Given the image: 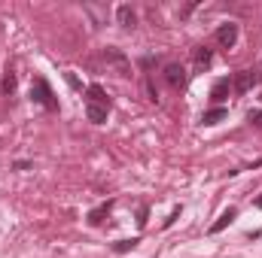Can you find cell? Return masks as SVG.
<instances>
[{"label": "cell", "mask_w": 262, "mask_h": 258, "mask_svg": "<svg viewBox=\"0 0 262 258\" xmlns=\"http://www.w3.org/2000/svg\"><path fill=\"white\" fill-rule=\"evenodd\" d=\"M137 243H140V237H131V240H119V243H116L113 249H116V252H131V249H134Z\"/></svg>", "instance_id": "cell-15"}, {"label": "cell", "mask_w": 262, "mask_h": 258, "mask_svg": "<svg viewBox=\"0 0 262 258\" xmlns=\"http://www.w3.org/2000/svg\"><path fill=\"white\" fill-rule=\"evenodd\" d=\"M192 64H195L198 73H201V70H207V67L213 64V52H210L207 46H198L195 52H192Z\"/></svg>", "instance_id": "cell-8"}, {"label": "cell", "mask_w": 262, "mask_h": 258, "mask_svg": "<svg viewBox=\"0 0 262 258\" xmlns=\"http://www.w3.org/2000/svg\"><path fill=\"white\" fill-rule=\"evenodd\" d=\"M0 88H3V94H12V91H15V73H12V70H6V76H3V82H0Z\"/></svg>", "instance_id": "cell-14"}, {"label": "cell", "mask_w": 262, "mask_h": 258, "mask_svg": "<svg viewBox=\"0 0 262 258\" xmlns=\"http://www.w3.org/2000/svg\"><path fill=\"white\" fill-rule=\"evenodd\" d=\"M107 107H98V104H85V116H89V122H95V125H104L107 122Z\"/></svg>", "instance_id": "cell-10"}, {"label": "cell", "mask_w": 262, "mask_h": 258, "mask_svg": "<svg viewBox=\"0 0 262 258\" xmlns=\"http://www.w3.org/2000/svg\"><path fill=\"white\" fill-rule=\"evenodd\" d=\"M186 67L177 64V61H171V64H165V82L171 85V88H183L186 85Z\"/></svg>", "instance_id": "cell-4"}, {"label": "cell", "mask_w": 262, "mask_h": 258, "mask_svg": "<svg viewBox=\"0 0 262 258\" xmlns=\"http://www.w3.org/2000/svg\"><path fill=\"white\" fill-rule=\"evenodd\" d=\"M85 104H98V107H107V110H110V97H107V91H104L98 82L85 88Z\"/></svg>", "instance_id": "cell-7"}, {"label": "cell", "mask_w": 262, "mask_h": 258, "mask_svg": "<svg viewBox=\"0 0 262 258\" xmlns=\"http://www.w3.org/2000/svg\"><path fill=\"white\" fill-rule=\"evenodd\" d=\"M232 94V79H216L213 82V88H210V100L216 104V107H223V100Z\"/></svg>", "instance_id": "cell-6"}, {"label": "cell", "mask_w": 262, "mask_h": 258, "mask_svg": "<svg viewBox=\"0 0 262 258\" xmlns=\"http://www.w3.org/2000/svg\"><path fill=\"white\" fill-rule=\"evenodd\" d=\"M253 85H256V73L253 70H238L232 76V91L235 94H247V91H253Z\"/></svg>", "instance_id": "cell-3"}, {"label": "cell", "mask_w": 262, "mask_h": 258, "mask_svg": "<svg viewBox=\"0 0 262 258\" xmlns=\"http://www.w3.org/2000/svg\"><path fill=\"white\" fill-rule=\"evenodd\" d=\"M116 21H119L125 31H131V28L137 24V12H134L131 6H119V9H116Z\"/></svg>", "instance_id": "cell-9"}, {"label": "cell", "mask_w": 262, "mask_h": 258, "mask_svg": "<svg viewBox=\"0 0 262 258\" xmlns=\"http://www.w3.org/2000/svg\"><path fill=\"white\" fill-rule=\"evenodd\" d=\"M31 100H37V104H40V107H46V110H58L55 91L49 88V82H46L43 76H37V79H34V85H31Z\"/></svg>", "instance_id": "cell-1"}, {"label": "cell", "mask_w": 262, "mask_h": 258, "mask_svg": "<svg viewBox=\"0 0 262 258\" xmlns=\"http://www.w3.org/2000/svg\"><path fill=\"white\" fill-rule=\"evenodd\" d=\"M110 210H113V203L107 200V203H101V207H95L92 213H89V225H101L104 222V216H110Z\"/></svg>", "instance_id": "cell-13"}, {"label": "cell", "mask_w": 262, "mask_h": 258, "mask_svg": "<svg viewBox=\"0 0 262 258\" xmlns=\"http://www.w3.org/2000/svg\"><path fill=\"white\" fill-rule=\"evenodd\" d=\"M226 116H229V110H226V107H213V110H207V113L201 116V122H204V125H220Z\"/></svg>", "instance_id": "cell-12"}, {"label": "cell", "mask_w": 262, "mask_h": 258, "mask_svg": "<svg viewBox=\"0 0 262 258\" xmlns=\"http://www.w3.org/2000/svg\"><path fill=\"white\" fill-rule=\"evenodd\" d=\"M104 61L113 67L119 76H131V61L125 58V52H119V49H104Z\"/></svg>", "instance_id": "cell-2"}, {"label": "cell", "mask_w": 262, "mask_h": 258, "mask_svg": "<svg viewBox=\"0 0 262 258\" xmlns=\"http://www.w3.org/2000/svg\"><path fill=\"white\" fill-rule=\"evenodd\" d=\"M256 207H259V210H262V194H259V197H256Z\"/></svg>", "instance_id": "cell-17"}, {"label": "cell", "mask_w": 262, "mask_h": 258, "mask_svg": "<svg viewBox=\"0 0 262 258\" xmlns=\"http://www.w3.org/2000/svg\"><path fill=\"white\" fill-rule=\"evenodd\" d=\"M235 216H238V210H235V207H229V210H226V213H223V216H220L213 225H210V234H220L223 228H229V225L235 222Z\"/></svg>", "instance_id": "cell-11"}, {"label": "cell", "mask_w": 262, "mask_h": 258, "mask_svg": "<svg viewBox=\"0 0 262 258\" xmlns=\"http://www.w3.org/2000/svg\"><path fill=\"white\" fill-rule=\"evenodd\" d=\"M247 122L256 125V128H262V110H250V113H247Z\"/></svg>", "instance_id": "cell-16"}, {"label": "cell", "mask_w": 262, "mask_h": 258, "mask_svg": "<svg viewBox=\"0 0 262 258\" xmlns=\"http://www.w3.org/2000/svg\"><path fill=\"white\" fill-rule=\"evenodd\" d=\"M216 43H220L223 49H232V46L238 43V24H235V21L220 24V28H216Z\"/></svg>", "instance_id": "cell-5"}]
</instances>
